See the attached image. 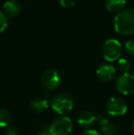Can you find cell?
I'll return each mask as SVG.
<instances>
[{
    "mask_svg": "<svg viewBox=\"0 0 134 135\" xmlns=\"http://www.w3.org/2000/svg\"><path fill=\"white\" fill-rule=\"evenodd\" d=\"M127 109L128 106L122 98H111L107 103V111L111 116H122L127 112Z\"/></svg>",
    "mask_w": 134,
    "mask_h": 135,
    "instance_id": "cell-7",
    "label": "cell"
},
{
    "mask_svg": "<svg viewBox=\"0 0 134 135\" xmlns=\"http://www.w3.org/2000/svg\"><path fill=\"white\" fill-rule=\"evenodd\" d=\"M132 132H133V134H134V121H133V123H132Z\"/></svg>",
    "mask_w": 134,
    "mask_h": 135,
    "instance_id": "cell-22",
    "label": "cell"
},
{
    "mask_svg": "<svg viewBox=\"0 0 134 135\" xmlns=\"http://www.w3.org/2000/svg\"><path fill=\"white\" fill-rule=\"evenodd\" d=\"M81 135H101V133L96 130H87L83 132Z\"/></svg>",
    "mask_w": 134,
    "mask_h": 135,
    "instance_id": "cell-20",
    "label": "cell"
},
{
    "mask_svg": "<svg viewBox=\"0 0 134 135\" xmlns=\"http://www.w3.org/2000/svg\"><path fill=\"white\" fill-rule=\"evenodd\" d=\"M118 90L125 96L134 94V75L131 74H122L118 76L116 82Z\"/></svg>",
    "mask_w": 134,
    "mask_h": 135,
    "instance_id": "cell-6",
    "label": "cell"
},
{
    "mask_svg": "<svg viewBox=\"0 0 134 135\" xmlns=\"http://www.w3.org/2000/svg\"><path fill=\"white\" fill-rule=\"evenodd\" d=\"M101 52L103 57L107 62H114L121 56L122 45L118 40L108 39L104 42Z\"/></svg>",
    "mask_w": 134,
    "mask_h": 135,
    "instance_id": "cell-3",
    "label": "cell"
},
{
    "mask_svg": "<svg viewBox=\"0 0 134 135\" xmlns=\"http://www.w3.org/2000/svg\"><path fill=\"white\" fill-rule=\"evenodd\" d=\"M98 78L103 82H110L116 77L117 72L114 66L110 64H102L97 70Z\"/></svg>",
    "mask_w": 134,
    "mask_h": 135,
    "instance_id": "cell-8",
    "label": "cell"
},
{
    "mask_svg": "<svg viewBox=\"0 0 134 135\" xmlns=\"http://www.w3.org/2000/svg\"><path fill=\"white\" fill-rule=\"evenodd\" d=\"M101 132L106 135H115L118 132V127L115 123L113 122H107L104 126L100 127Z\"/></svg>",
    "mask_w": 134,
    "mask_h": 135,
    "instance_id": "cell-14",
    "label": "cell"
},
{
    "mask_svg": "<svg viewBox=\"0 0 134 135\" xmlns=\"http://www.w3.org/2000/svg\"><path fill=\"white\" fill-rule=\"evenodd\" d=\"M7 26V18L3 12L0 11V33L4 32Z\"/></svg>",
    "mask_w": 134,
    "mask_h": 135,
    "instance_id": "cell-16",
    "label": "cell"
},
{
    "mask_svg": "<svg viewBox=\"0 0 134 135\" xmlns=\"http://www.w3.org/2000/svg\"><path fill=\"white\" fill-rule=\"evenodd\" d=\"M96 115L94 113L90 111H83L77 116L76 121L78 123V125H80L81 127H90L96 122Z\"/></svg>",
    "mask_w": 134,
    "mask_h": 135,
    "instance_id": "cell-10",
    "label": "cell"
},
{
    "mask_svg": "<svg viewBox=\"0 0 134 135\" xmlns=\"http://www.w3.org/2000/svg\"><path fill=\"white\" fill-rule=\"evenodd\" d=\"M73 131L71 119L65 116L58 117L50 125V133L52 135H70Z\"/></svg>",
    "mask_w": 134,
    "mask_h": 135,
    "instance_id": "cell-4",
    "label": "cell"
},
{
    "mask_svg": "<svg viewBox=\"0 0 134 135\" xmlns=\"http://www.w3.org/2000/svg\"><path fill=\"white\" fill-rule=\"evenodd\" d=\"M114 30L121 35H131L134 33V8H127L118 12L113 21Z\"/></svg>",
    "mask_w": 134,
    "mask_h": 135,
    "instance_id": "cell-1",
    "label": "cell"
},
{
    "mask_svg": "<svg viewBox=\"0 0 134 135\" xmlns=\"http://www.w3.org/2000/svg\"><path fill=\"white\" fill-rule=\"evenodd\" d=\"M126 5V0H106V7L109 12H118Z\"/></svg>",
    "mask_w": 134,
    "mask_h": 135,
    "instance_id": "cell-12",
    "label": "cell"
},
{
    "mask_svg": "<svg viewBox=\"0 0 134 135\" xmlns=\"http://www.w3.org/2000/svg\"><path fill=\"white\" fill-rule=\"evenodd\" d=\"M41 82L42 86L49 91L56 89L62 82V75L60 72L56 69H48L41 75Z\"/></svg>",
    "mask_w": 134,
    "mask_h": 135,
    "instance_id": "cell-5",
    "label": "cell"
},
{
    "mask_svg": "<svg viewBox=\"0 0 134 135\" xmlns=\"http://www.w3.org/2000/svg\"><path fill=\"white\" fill-rule=\"evenodd\" d=\"M5 135H19V132H18V130L16 127L9 126L6 131Z\"/></svg>",
    "mask_w": 134,
    "mask_h": 135,
    "instance_id": "cell-19",
    "label": "cell"
},
{
    "mask_svg": "<svg viewBox=\"0 0 134 135\" xmlns=\"http://www.w3.org/2000/svg\"><path fill=\"white\" fill-rule=\"evenodd\" d=\"M11 114L7 109L0 108V127H7L11 121Z\"/></svg>",
    "mask_w": 134,
    "mask_h": 135,
    "instance_id": "cell-13",
    "label": "cell"
},
{
    "mask_svg": "<svg viewBox=\"0 0 134 135\" xmlns=\"http://www.w3.org/2000/svg\"><path fill=\"white\" fill-rule=\"evenodd\" d=\"M73 105H75V101L73 97L66 93L56 95L51 102L52 109L60 115H64L71 112L73 108Z\"/></svg>",
    "mask_w": 134,
    "mask_h": 135,
    "instance_id": "cell-2",
    "label": "cell"
},
{
    "mask_svg": "<svg viewBox=\"0 0 134 135\" xmlns=\"http://www.w3.org/2000/svg\"><path fill=\"white\" fill-rule=\"evenodd\" d=\"M125 50L126 52L131 55H134V41L131 40V41H128L125 43Z\"/></svg>",
    "mask_w": 134,
    "mask_h": 135,
    "instance_id": "cell-18",
    "label": "cell"
},
{
    "mask_svg": "<svg viewBox=\"0 0 134 135\" xmlns=\"http://www.w3.org/2000/svg\"><path fill=\"white\" fill-rule=\"evenodd\" d=\"M117 67H118V71L121 72L122 74H126L128 73L130 67H131V62L125 58H120L117 62Z\"/></svg>",
    "mask_w": 134,
    "mask_h": 135,
    "instance_id": "cell-15",
    "label": "cell"
},
{
    "mask_svg": "<svg viewBox=\"0 0 134 135\" xmlns=\"http://www.w3.org/2000/svg\"><path fill=\"white\" fill-rule=\"evenodd\" d=\"M59 3L64 8H72L76 4V0H59Z\"/></svg>",
    "mask_w": 134,
    "mask_h": 135,
    "instance_id": "cell-17",
    "label": "cell"
},
{
    "mask_svg": "<svg viewBox=\"0 0 134 135\" xmlns=\"http://www.w3.org/2000/svg\"><path fill=\"white\" fill-rule=\"evenodd\" d=\"M39 135H52L50 132H41Z\"/></svg>",
    "mask_w": 134,
    "mask_h": 135,
    "instance_id": "cell-21",
    "label": "cell"
},
{
    "mask_svg": "<svg viewBox=\"0 0 134 135\" xmlns=\"http://www.w3.org/2000/svg\"><path fill=\"white\" fill-rule=\"evenodd\" d=\"M31 109L34 110L35 112L41 113V112H44L48 109L49 103H48V101H47V99H45V98H36L31 101Z\"/></svg>",
    "mask_w": 134,
    "mask_h": 135,
    "instance_id": "cell-11",
    "label": "cell"
},
{
    "mask_svg": "<svg viewBox=\"0 0 134 135\" xmlns=\"http://www.w3.org/2000/svg\"><path fill=\"white\" fill-rule=\"evenodd\" d=\"M21 11V4L18 0H7L3 6V13L7 18H15Z\"/></svg>",
    "mask_w": 134,
    "mask_h": 135,
    "instance_id": "cell-9",
    "label": "cell"
}]
</instances>
